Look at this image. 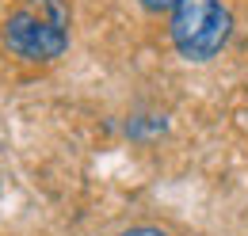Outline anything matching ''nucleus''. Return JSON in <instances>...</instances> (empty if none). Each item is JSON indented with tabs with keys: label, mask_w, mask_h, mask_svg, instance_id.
<instances>
[{
	"label": "nucleus",
	"mask_w": 248,
	"mask_h": 236,
	"mask_svg": "<svg viewBox=\"0 0 248 236\" xmlns=\"http://www.w3.org/2000/svg\"><path fill=\"white\" fill-rule=\"evenodd\" d=\"M145 12H172L176 8V0H138Z\"/></svg>",
	"instance_id": "4"
},
{
	"label": "nucleus",
	"mask_w": 248,
	"mask_h": 236,
	"mask_svg": "<svg viewBox=\"0 0 248 236\" xmlns=\"http://www.w3.org/2000/svg\"><path fill=\"white\" fill-rule=\"evenodd\" d=\"M233 34V12L221 0H176L168 12V38L184 61H210Z\"/></svg>",
	"instance_id": "2"
},
{
	"label": "nucleus",
	"mask_w": 248,
	"mask_h": 236,
	"mask_svg": "<svg viewBox=\"0 0 248 236\" xmlns=\"http://www.w3.org/2000/svg\"><path fill=\"white\" fill-rule=\"evenodd\" d=\"M4 46L23 61L46 65L69 50L73 38V4L69 0H16L0 27Z\"/></svg>",
	"instance_id": "1"
},
{
	"label": "nucleus",
	"mask_w": 248,
	"mask_h": 236,
	"mask_svg": "<svg viewBox=\"0 0 248 236\" xmlns=\"http://www.w3.org/2000/svg\"><path fill=\"white\" fill-rule=\"evenodd\" d=\"M119 236H172V233H164V229H156V225H134V229H126V233Z\"/></svg>",
	"instance_id": "3"
}]
</instances>
